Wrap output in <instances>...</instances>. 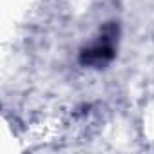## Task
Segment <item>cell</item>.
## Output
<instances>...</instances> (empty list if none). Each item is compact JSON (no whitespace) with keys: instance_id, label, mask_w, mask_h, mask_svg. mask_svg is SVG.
I'll list each match as a JSON object with an SVG mask.
<instances>
[{"instance_id":"cell-1","label":"cell","mask_w":154,"mask_h":154,"mask_svg":"<svg viewBox=\"0 0 154 154\" xmlns=\"http://www.w3.org/2000/svg\"><path fill=\"white\" fill-rule=\"evenodd\" d=\"M116 44H118V26L116 24H107L96 38L85 45L80 51V63L84 67H93V69H102L112 62L116 56Z\"/></svg>"}]
</instances>
